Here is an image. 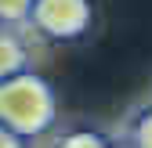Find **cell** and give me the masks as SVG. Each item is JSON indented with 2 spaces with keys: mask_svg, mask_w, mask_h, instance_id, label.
Segmentation results:
<instances>
[{
  "mask_svg": "<svg viewBox=\"0 0 152 148\" xmlns=\"http://www.w3.org/2000/svg\"><path fill=\"white\" fill-rule=\"evenodd\" d=\"M58 119L54 87L33 69H18L0 80V123L18 137H44Z\"/></svg>",
  "mask_w": 152,
  "mask_h": 148,
  "instance_id": "obj_1",
  "label": "cell"
},
{
  "mask_svg": "<svg viewBox=\"0 0 152 148\" xmlns=\"http://www.w3.org/2000/svg\"><path fill=\"white\" fill-rule=\"evenodd\" d=\"M94 4L91 0H33L26 22L54 44H72L91 29Z\"/></svg>",
  "mask_w": 152,
  "mask_h": 148,
  "instance_id": "obj_2",
  "label": "cell"
},
{
  "mask_svg": "<svg viewBox=\"0 0 152 148\" xmlns=\"http://www.w3.org/2000/svg\"><path fill=\"white\" fill-rule=\"evenodd\" d=\"M18 69H29V44L15 33V25H0V80Z\"/></svg>",
  "mask_w": 152,
  "mask_h": 148,
  "instance_id": "obj_3",
  "label": "cell"
},
{
  "mask_svg": "<svg viewBox=\"0 0 152 148\" xmlns=\"http://www.w3.org/2000/svg\"><path fill=\"white\" fill-rule=\"evenodd\" d=\"M123 148H152V105L138 108L123 130Z\"/></svg>",
  "mask_w": 152,
  "mask_h": 148,
  "instance_id": "obj_4",
  "label": "cell"
},
{
  "mask_svg": "<svg viewBox=\"0 0 152 148\" xmlns=\"http://www.w3.org/2000/svg\"><path fill=\"white\" fill-rule=\"evenodd\" d=\"M54 148H116V144H112L105 134H98V130H87V126H80V130H69V134H62Z\"/></svg>",
  "mask_w": 152,
  "mask_h": 148,
  "instance_id": "obj_5",
  "label": "cell"
},
{
  "mask_svg": "<svg viewBox=\"0 0 152 148\" xmlns=\"http://www.w3.org/2000/svg\"><path fill=\"white\" fill-rule=\"evenodd\" d=\"M33 0H0V25H26Z\"/></svg>",
  "mask_w": 152,
  "mask_h": 148,
  "instance_id": "obj_6",
  "label": "cell"
},
{
  "mask_svg": "<svg viewBox=\"0 0 152 148\" xmlns=\"http://www.w3.org/2000/svg\"><path fill=\"white\" fill-rule=\"evenodd\" d=\"M0 148H26V137H18L11 126L0 123Z\"/></svg>",
  "mask_w": 152,
  "mask_h": 148,
  "instance_id": "obj_7",
  "label": "cell"
}]
</instances>
